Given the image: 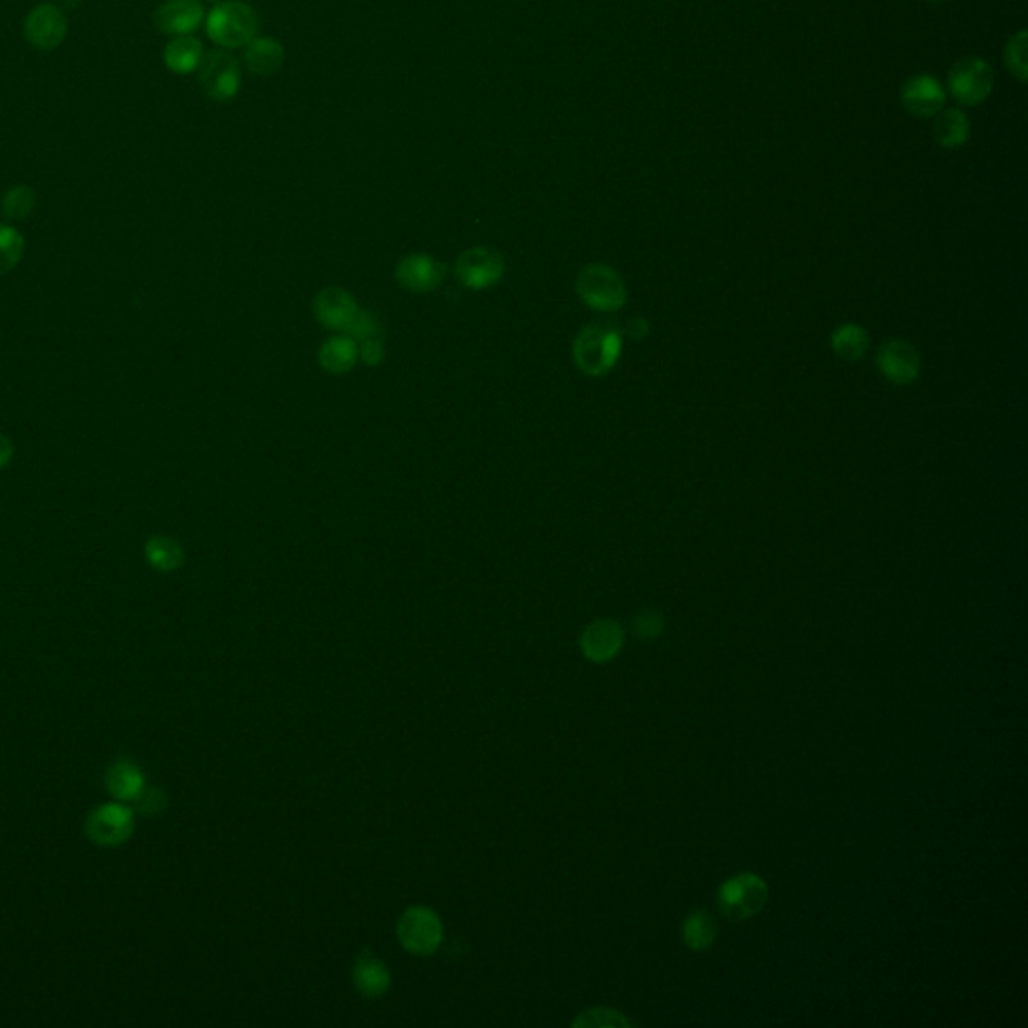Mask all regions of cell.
<instances>
[{
    "mask_svg": "<svg viewBox=\"0 0 1028 1028\" xmlns=\"http://www.w3.org/2000/svg\"><path fill=\"white\" fill-rule=\"evenodd\" d=\"M621 352L622 334L617 323L603 320L589 323L574 338V364L591 378L609 374L621 358Z\"/></svg>",
    "mask_w": 1028,
    "mask_h": 1028,
    "instance_id": "cell-1",
    "label": "cell"
},
{
    "mask_svg": "<svg viewBox=\"0 0 1028 1028\" xmlns=\"http://www.w3.org/2000/svg\"><path fill=\"white\" fill-rule=\"evenodd\" d=\"M207 35L221 48L245 47L258 35V12L243 0H224L207 16Z\"/></svg>",
    "mask_w": 1028,
    "mask_h": 1028,
    "instance_id": "cell-2",
    "label": "cell"
},
{
    "mask_svg": "<svg viewBox=\"0 0 1028 1028\" xmlns=\"http://www.w3.org/2000/svg\"><path fill=\"white\" fill-rule=\"evenodd\" d=\"M576 294L591 310L619 311L627 304V287L617 270L605 263H589L576 277Z\"/></svg>",
    "mask_w": 1028,
    "mask_h": 1028,
    "instance_id": "cell-3",
    "label": "cell"
},
{
    "mask_svg": "<svg viewBox=\"0 0 1028 1028\" xmlns=\"http://www.w3.org/2000/svg\"><path fill=\"white\" fill-rule=\"evenodd\" d=\"M769 888L762 876L738 873L719 888V910L733 922L750 921L766 909Z\"/></svg>",
    "mask_w": 1028,
    "mask_h": 1028,
    "instance_id": "cell-4",
    "label": "cell"
},
{
    "mask_svg": "<svg viewBox=\"0 0 1028 1028\" xmlns=\"http://www.w3.org/2000/svg\"><path fill=\"white\" fill-rule=\"evenodd\" d=\"M994 89L993 67L981 57H964L948 71V93L960 105L976 107L984 103Z\"/></svg>",
    "mask_w": 1028,
    "mask_h": 1028,
    "instance_id": "cell-5",
    "label": "cell"
},
{
    "mask_svg": "<svg viewBox=\"0 0 1028 1028\" xmlns=\"http://www.w3.org/2000/svg\"><path fill=\"white\" fill-rule=\"evenodd\" d=\"M398 938L408 952L426 957L436 952L443 943V922L434 910L412 906L400 916Z\"/></svg>",
    "mask_w": 1028,
    "mask_h": 1028,
    "instance_id": "cell-6",
    "label": "cell"
},
{
    "mask_svg": "<svg viewBox=\"0 0 1028 1028\" xmlns=\"http://www.w3.org/2000/svg\"><path fill=\"white\" fill-rule=\"evenodd\" d=\"M199 84L205 95L217 103H228L240 93V65L228 50H212L199 65Z\"/></svg>",
    "mask_w": 1028,
    "mask_h": 1028,
    "instance_id": "cell-7",
    "label": "cell"
},
{
    "mask_svg": "<svg viewBox=\"0 0 1028 1028\" xmlns=\"http://www.w3.org/2000/svg\"><path fill=\"white\" fill-rule=\"evenodd\" d=\"M506 265L503 255L492 248H470L456 260V277L468 289H489L503 279Z\"/></svg>",
    "mask_w": 1028,
    "mask_h": 1028,
    "instance_id": "cell-8",
    "label": "cell"
},
{
    "mask_svg": "<svg viewBox=\"0 0 1028 1028\" xmlns=\"http://www.w3.org/2000/svg\"><path fill=\"white\" fill-rule=\"evenodd\" d=\"M84 832L99 846H119L133 834V810L121 801H108L87 818Z\"/></svg>",
    "mask_w": 1028,
    "mask_h": 1028,
    "instance_id": "cell-9",
    "label": "cell"
},
{
    "mask_svg": "<svg viewBox=\"0 0 1028 1028\" xmlns=\"http://www.w3.org/2000/svg\"><path fill=\"white\" fill-rule=\"evenodd\" d=\"M311 310L316 320L325 325L328 330H334L340 334H347L354 320L358 318V301L354 296L342 289V287H325L322 289L311 304Z\"/></svg>",
    "mask_w": 1028,
    "mask_h": 1028,
    "instance_id": "cell-10",
    "label": "cell"
},
{
    "mask_svg": "<svg viewBox=\"0 0 1028 1028\" xmlns=\"http://www.w3.org/2000/svg\"><path fill=\"white\" fill-rule=\"evenodd\" d=\"M67 16L57 4L43 2L26 14L24 36L38 50H53L59 47L67 36Z\"/></svg>",
    "mask_w": 1028,
    "mask_h": 1028,
    "instance_id": "cell-11",
    "label": "cell"
},
{
    "mask_svg": "<svg viewBox=\"0 0 1028 1028\" xmlns=\"http://www.w3.org/2000/svg\"><path fill=\"white\" fill-rule=\"evenodd\" d=\"M878 370L888 382L906 386L921 376V354L906 340H888L876 356Z\"/></svg>",
    "mask_w": 1028,
    "mask_h": 1028,
    "instance_id": "cell-12",
    "label": "cell"
},
{
    "mask_svg": "<svg viewBox=\"0 0 1028 1028\" xmlns=\"http://www.w3.org/2000/svg\"><path fill=\"white\" fill-rule=\"evenodd\" d=\"M396 282L414 294H429L443 286L446 265L426 253H410L395 270Z\"/></svg>",
    "mask_w": 1028,
    "mask_h": 1028,
    "instance_id": "cell-13",
    "label": "cell"
},
{
    "mask_svg": "<svg viewBox=\"0 0 1028 1028\" xmlns=\"http://www.w3.org/2000/svg\"><path fill=\"white\" fill-rule=\"evenodd\" d=\"M900 99L910 115L930 119L945 108L946 91L933 75H914L902 87Z\"/></svg>",
    "mask_w": 1028,
    "mask_h": 1028,
    "instance_id": "cell-14",
    "label": "cell"
},
{
    "mask_svg": "<svg viewBox=\"0 0 1028 1028\" xmlns=\"http://www.w3.org/2000/svg\"><path fill=\"white\" fill-rule=\"evenodd\" d=\"M204 19V4L199 0H165L153 14L157 31L169 36L192 35Z\"/></svg>",
    "mask_w": 1028,
    "mask_h": 1028,
    "instance_id": "cell-15",
    "label": "cell"
},
{
    "mask_svg": "<svg viewBox=\"0 0 1028 1028\" xmlns=\"http://www.w3.org/2000/svg\"><path fill=\"white\" fill-rule=\"evenodd\" d=\"M625 631L621 625L613 619H598L591 622L581 635V651L593 663H607L617 658L622 649Z\"/></svg>",
    "mask_w": 1028,
    "mask_h": 1028,
    "instance_id": "cell-16",
    "label": "cell"
},
{
    "mask_svg": "<svg viewBox=\"0 0 1028 1028\" xmlns=\"http://www.w3.org/2000/svg\"><path fill=\"white\" fill-rule=\"evenodd\" d=\"M354 984L358 993L368 998H378L390 989V970L386 969L382 960L374 957L370 950H364L354 962Z\"/></svg>",
    "mask_w": 1028,
    "mask_h": 1028,
    "instance_id": "cell-17",
    "label": "cell"
},
{
    "mask_svg": "<svg viewBox=\"0 0 1028 1028\" xmlns=\"http://www.w3.org/2000/svg\"><path fill=\"white\" fill-rule=\"evenodd\" d=\"M358 342L347 334L332 335L318 352V362L328 374H346L358 362Z\"/></svg>",
    "mask_w": 1028,
    "mask_h": 1028,
    "instance_id": "cell-18",
    "label": "cell"
},
{
    "mask_svg": "<svg viewBox=\"0 0 1028 1028\" xmlns=\"http://www.w3.org/2000/svg\"><path fill=\"white\" fill-rule=\"evenodd\" d=\"M284 59L286 50L272 36H255L245 45V65L255 75H274L284 65Z\"/></svg>",
    "mask_w": 1028,
    "mask_h": 1028,
    "instance_id": "cell-19",
    "label": "cell"
},
{
    "mask_svg": "<svg viewBox=\"0 0 1028 1028\" xmlns=\"http://www.w3.org/2000/svg\"><path fill=\"white\" fill-rule=\"evenodd\" d=\"M163 59L169 71L190 75V72L197 71L202 65L204 45L199 38L192 35L173 36V41L165 47Z\"/></svg>",
    "mask_w": 1028,
    "mask_h": 1028,
    "instance_id": "cell-20",
    "label": "cell"
},
{
    "mask_svg": "<svg viewBox=\"0 0 1028 1028\" xmlns=\"http://www.w3.org/2000/svg\"><path fill=\"white\" fill-rule=\"evenodd\" d=\"M933 137L945 149H958L969 141L970 119L960 108H943L934 119Z\"/></svg>",
    "mask_w": 1028,
    "mask_h": 1028,
    "instance_id": "cell-21",
    "label": "cell"
},
{
    "mask_svg": "<svg viewBox=\"0 0 1028 1028\" xmlns=\"http://www.w3.org/2000/svg\"><path fill=\"white\" fill-rule=\"evenodd\" d=\"M105 784H107L108 793L115 796L117 800L133 801L139 796V791L145 788V777L141 769L135 764L127 762V759H121L117 764L108 767Z\"/></svg>",
    "mask_w": 1028,
    "mask_h": 1028,
    "instance_id": "cell-22",
    "label": "cell"
},
{
    "mask_svg": "<svg viewBox=\"0 0 1028 1028\" xmlns=\"http://www.w3.org/2000/svg\"><path fill=\"white\" fill-rule=\"evenodd\" d=\"M718 938V922L707 912L697 910L683 922V943L694 952H706Z\"/></svg>",
    "mask_w": 1028,
    "mask_h": 1028,
    "instance_id": "cell-23",
    "label": "cell"
},
{
    "mask_svg": "<svg viewBox=\"0 0 1028 1028\" xmlns=\"http://www.w3.org/2000/svg\"><path fill=\"white\" fill-rule=\"evenodd\" d=\"M145 557L159 573H173L185 561V552L180 542L163 535L151 537L145 542Z\"/></svg>",
    "mask_w": 1028,
    "mask_h": 1028,
    "instance_id": "cell-24",
    "label": "cell"
},
{
    "mask_svg": "<svg viewBox=\"0 0 1028 1028\" xmlns=\"http://www.w3.org/2000/svg\"><path fill=\"white\" fill-rule=\"evenodd\" d=\"M870 346V335L858 323H844L832 334V347L837 356L846 362L864 358Z\"/></svg>",
    "mask_w": 1028,
    "mask_h": 1028,
    "instance_id": "cell-25",
    "label": "cell"
},
{
    "mask_svg": "<svg viewBox=\"0 0 1028 1028\" xmlns=\"http://www.w3.org/2000/svg\"><path fill=\"white\" fill-rule=\"evenodd\" d=\"M2 214L7 219H26L35 209V192L28 185H14L2 195Z\"/></svg>",
    "mask_w": 1028,
    "mask_h": 1028,
    "instance_id": "cell-26",
    "label": "cell"
},
{
    "mask_svg": "<svg viewBox=\"0 0 1028 1028\" xmlns=\"http://www.w3.org/2000/svg\"><path fill=\"white\" fill-rule=\"evenodd\" d=\"M24 238L11 228L0 224V275L12 272L23 260Z\"/></svg>",
    "mask_w": 1028,
    "mask_h": 1028,
    "instance_id": "cell-27",
    "label": "cell"
},
{
    "mask_svg": "<svg viewBox=\"0 0 1028 1028\" xmlns=\"http://www.w3.org/2000/svg\"><path fill=\"white\" fill-rule=\"evenodd\" d=\"M1005 65L1013 77H1017L1020 83L1027 81V31H1018L1017 35L1010 36L1005 47Z\"/></svg>",
    "mask_w": 1028,
    "mask_h": 1028,
    "instance_id": "cell-28",
    "label": "cell"
},
{
    "mask_svg": "<svg viewBox=\"0 0 1028 1028\" xmlns=\"http://www.w3.org/2000/svg\"><path fill=\"white\" fill-rule=\"evenodd\" d=\"M573 1027L585 1028H617L631 1027V1020L622 1017L619 1010L613 1008H589L574 1018Z\"/></svg>",
    "mask_w": 1028,
    "mask_h": 1028,
    "instance_id": "cell-29",
    "label": "cell"
},
{
    "mask_svg": "<svg viewBox=\"0 0 1028 1028\" xmlns=\"http://www.w3.org/2000/svg\"><path fill=\"white\" fill-rule=\"evenodd\" d=\"M631 629L639 639H655L665 629L663 615L655 609L639 610L631 621Z\"/></svg>",
    "mask_w": 1028,
    "mask_h": 1028,
    "instance_id": "cell-30",
    "label": "cell"
},
{
    "mask_svg": "<svg viewBox=\"0 0 1028 1028\" xmlns=\"http://www.w3.org/2000/svg\"><path fill=\"white\" fill-rule=\"evenodd\" d=\"M133 806H135L137 812L144 813V815H156L168 806V798L161 789L144 788L139 791V796L133 800Z\"/></svg>",
    "mask_w": 1028,
    "mask_h": 1028,
    "instance_id": "cell-31",
    "label": "cell"
},
{
    "mask_svg": "<svg viewBox=\"0 0 1028 1028\" xmlns=\"http://www.w3.org/2000/svg\"><path fill=\"white\" fill-rule=\"evenodd\" d=\"M358 354L364 364H368V366H380L384 362V356H386L384 335H370V338L359 340Z\"/></svg>",
    "mask_w": 1028,
    "mask_h": 1028,
    "instance_id": "cell-32",
    "label": "cell"
},
{
    "mask_svg": "<svg viewBox=\"0 0 1028 1028\" xmlns=\"http://www.w3.org/2000/svg\"><path fill=\"white\" fill-rule=\"evenodd\" d=\"M382 334L380 330V322L376 320V316L368 310H359L358 318L352 323L350 332L347 335H352L356 342L364 340V338H370V335Z\"/></svg>",
    "mask_w": 1028,
    "mask_h": 1028,
    "instance_id": "cell-33",
    "label": "cell"
},
{
    "mask_svg": "<svg viewBox=\"0 0 1028 1028\" xmlns=\"http://www.w3.org/2000/svg\"><path fill=\"white\" fill-rule=\"evenodd\" d=\"M625 332L631 335L633 340H641V338H646V335L649 334V323H647V320H643V318H633V320L627 322V330H625Z\"/></svg>",
    "mask_w": 1028,
    "mask_h": 1028,
    "instance_id": "cell-34",
    "label": "cell"
},
{
    "mask_svg": "<svg viewBox=\"0 0 1028 1028\" xmlns=\"http://www.w3.org/2000/svg\"><path fill=\"white\" fill-rule=\"evenodd\" d=\"M12 455H14V446H12L11 438L0 434V468H4L11 462Z\"/></svg>",
    "mask_w": 1028,
    "mask_h": 1028,
    "instance_id": "cell-35",
    "label": "cell"
},
{
    "mask_svg": "<svg viewBox=\"0 0 1028 1028\" xmlns=\"http://www.w3.org/2000/svg\"><path fill=\"white\" fill-rule=\"evenodd\" d=\"M930 2H943V0H930Z\"/></svg>",
    "mask_w": 1028,
    "mask_h": 1028,
    "instance_id": "cell-36",
    "label": "cell"
}]
</instances>
